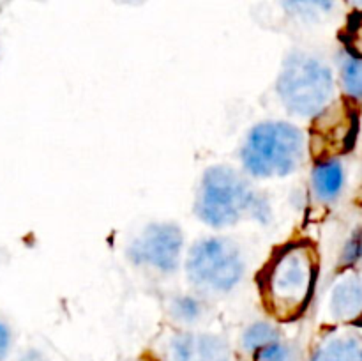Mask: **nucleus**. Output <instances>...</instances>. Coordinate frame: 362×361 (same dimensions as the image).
Returning a JSON list of instances; mask_svg holds the SVG:
<instances>
[{
	"mask_svg": "<svg viewBox=\"0 0 362 361\" xmlns=\"http://www.w3.org/2000/svg\"><path fill=\"white\" fill-rule=\"evenodd\" d=\"M198 219L212 229H226L250 216L267 223L272 207L265 197L253 190L243 172L228 165H212L204 172L194 198Z\"/></svg>",
	"mask_w": 362,
	"mask_h": 361,
	"instance_id": "obj_1",
	"label": "nucleus"
},
{
	"mask_svg": "<svg viewBox=\"0 0 362 361\" xmlns=\"http://www.w3.org/2000/svg\"><path fill=\"white\" fill-rule=\"evenodd\" d=\"M306 151V134L299 126L264 120L247 131L240 145V165L253 179H281L300 168Z\"/></svg>",
	"mask_w": 362,
	"mask_h": 361,
	"instance_id": "obj_2",
	"label": "nucleus"
},
{
	"mask_svg": "<svg viewBox=\"0 0 362 361\" xmlns=\"http://www.w3.org/2000/svg\"><path fill=\"white\" fill-rule=\"evenodd\" d=\"M317 258L308 244H288L274 253L262 278V294L271 314L290 321L303 314L313 294Z\"/></svg>",
	"mask_w": 362,
	"mask_h": 361,
	"instance_id": "obj_3",
	"label": "nucleus"
},
{
	"mask_svg": "<svg viewBox=\"0 0 362 361\" xmlns=\"http://www.w3.org/2000/svg\"><path fill=\"white\" fill-rule=\"evenodd\" d=\"M334 76L320 57L304 50H292L285 57L276 78V94L292 115L315 119L332 105Z\"/></svg>",
	"mask_w": 362,
	"mask_h": 361,
	"instance_id": "obj_4",
	"label": "nucleus"
},
{
	"mask_svg": "<svg viewBox=\"0 0 362 361\" xmlns=\"http://www.w3.org/2000/svg\"><path fill=\"white\" fill-rule=\"evenodd\" d=\"M184 269L187 282L200 296H225L243 283L246 258L230 237H204L186 253Z\"/></svg>",
	"mask_w": 362,
	"mask_h": 361,
	"instance_id": "obj_5",
	"label": "nucleus"
},
{
	"mask_svg": "<svg viewBox=\"0 0 362 361\" xmlns=\"http://www.w3.org/2000/svg\"><path fill=\"white\" fill-rule=\"evenodd\" d=\"M184 232L173 222L148 223L127 246V257L138 268L161 275H173L180 269Z\"/></svg>",
	"mask_w": 362,
	"mask_h": 361,
	"instance_id": "obj_6",
	"label": "nucleus"
},
{
	"mask_svg": "<svg viewBox=\"0 0 362 361\" xmlns=\"http://www.w3.org/2000/svg\"><path fill=\"white\" fill-rule=\"evenodd\" d=\"M168 361H232V350L221 335L182 331L173 336L166 350Z\"/></svg>",
	"mask_w": 362,
	"mask_h": 361,
	"instance_id": "obj_7",
	"label": "nucleus"
},
{
	"mask_svg": "<svg viewBox=\"0 0 362 361\" xmlns=\"http://www.w3.org/2000/svg\"><path fill=\"white\" fill-rule=\"evenodd\" d=\"M329 311L336 321H352L362 314V278L349 275L331 290Z\"/></svg>",
	"mask_w": 362,
	"mask_h": 361,
	"instance_id": "obj_8",
	"label": "nucleus"
},
{
	"mask_svg": "<svg viewBox=\"0 0 362 361\" xmlns=\"http://www.w3.org/2000/svg\"><path fill=\"white\" fill-rule=\"evenodd\" d=\"M311 188L320 202H334L345 188V168L336 158H322L311 172Z\"/></svg>",
	"mask_w": 362,
	"mask_h": 361,
	"instance_id": "obj_9",
	"label": "nucleus"
},
{
	"mask_svg": "<svg viewBox=\"0 0 362 361\" xmlns=\"http://www.w3.org/2000/svg\"><path fill=\"white\" fill-rule=\"evenodd\" d=\"M313 361H362V336L357 333L327 336L315 350Z\"/></svg>",
	"mask_w": 362,
	"mask_h": 361,
	"instance_id": "obj_10",
	"label": "nucleus"
},
{
	"mask_svg": "<svg viewBox=\"0 0 362 361\" xmlns=\"http://www.w3.org/2000/svg\"><path fill=\"white\" fill-rule=\"evenodd\" d=\"M290 20L303 25L322 23L338 7V0H276Z\"/></svg>",
	"mask_w": 362,
	"mask_h": 361,
	"instance_id": "obj_11",
	"label": "nucleus"
},
{
	"mask_svg": "<svg viewBox=\"0 0 362 361\" xmlns=\"http://www.w3.org/2000/svg\"><path fill=\"white\" fill-rule=\"evenodd\" d=\"M168 310L173 321H177L179 324L193 326L204 319L207 306L200 294H180L170 301Z\"/></svg>",
	"mask_w": 362,
	"mask_h": 361,
	"instance_id": "obj_12",
	"label": "nucleus"
},
{
	"mask_svg": "<svg viewBox=\"0 0 362 361\" xmlns=\"http://www.w3.org/2000/svg\"><path fill=\"white\" fill-rule=\"evenodd\" d=\"M278 340H281V331L278 326L267 321H257L244 329L240 336V345L247 354L253 356L262 347L278 342Z\"/></svg>",
	"mask_w": 362,
	"mask_h": 361,
	"instance_id": "obj_13",
	"label": "nucleus"
},
{
	"mask_svg": "<svg viewBox=\"0 0 362 361\" xmlns=\"http://www.w3.org/2000/svg\"><path fill=\"white\" fill-rule=\"evenodd\" d=\"M343 91L352 99H362V57L357 53H345L339 66Z\"/></svg>",
	"mask_w": 362,
	"mask_h": 361,
	"instance_id": "obj_14",
	"label": "nucleus"
},
{
	"mask_svg": "<svg viewBox=\"0 0 362 361\" xmlns=\"http://www.w3.org/2000/svg\"><path fill=\"white\" fill-rule=\"evenodd\" d=\"M255 361H297L296 349L290 343L278 340L274 343L262 347L260 350L253 354Z\"/></svg>",
	"mask_w": 362,
	"mask_h": 361,
	"instance_id": "obj_15",
	"label": "nucleus"
},
{
	"mask_svg": "<svg viewBox=\"0 0 362 361\" xmlns=\"http://www.w3.org/2000/svg\"><path fill=\"white\" fill-rule=\"evenodd\" d=\"M13 347V333L7 322L0 317V361L6 360Z\"/></svg>",
	"mask_w": 362,
	"mask_h": 361,
	"instance_id": "obj_16",
	"label": "nucleus"
},
{
	"mask_svg": "<svg viewBox=\"0 0 362 361\" xmlns=\"http://www.w3.org/2000/svg\"><path fill=\"white\" fill-rule=\"evenodd\" d=\"M14 361H49V357L39 349H27L18 354V357Z\"/></svg>",
	"mask_w": 362,
	"mask_h": 361,
	"instance_id": "obj_17",
	"label": "nucleus"
},
{
	"mask_svg": "<svg viewBox=\"0 0 362 361\" xmlns=\"http://www.w3.org/2000/svg\"><path fill=\"white\" fill-rule=\"evenodd\" d=\"M119 6H144L147 0H113Z\"/></svg>",
	"mask_w": 362,
	"mask_h": 361,
	"instance_id": "obj_18",
	"label": "nucleus"
},
{
	"mask_svg": "<svg viewBox=\"0 0 362 361\" xmlns=\"http://www.w3.org/2000/svg\"><path fill=\"white\" fill-rule=\"evenodd\" d=\"M346 4H350L352 7H357V9H361L362 7V0H345Z\"/></svg>",
	"mask_w": 362,
	"mask_h": 361,
	"instance_id": "obj_19",
	"label": "nucleus"
},
{
	"mask_svg": "<svg viewBox=\"0 0 362 361\" xmlns=\"http://www.w3.org/2000/svg\"><path fill=\"white\" fill-rule=\"evenodd\" d=\"M0 59H2V48H0Z\"/></svg>",
	"mask_w": 362,
	"mask_h": 361,
	"instance_id": "obj_20",
	"label": "nucleus"
},
{
	"mask_svg": "<svg viewBox=\"0 0 362 361\" xmlns=\"http://www.w3.org/2000/svg\"><path fill=\"white\" fill-rule=\"evenodd\" d=\"M37 2H45V0H37Z\"/></svg>",
	"mask_w": 362,
	"mask_h": 361,
	"instance_id": "obj_21",
	"label": "nucleus"
}]
</instances>
